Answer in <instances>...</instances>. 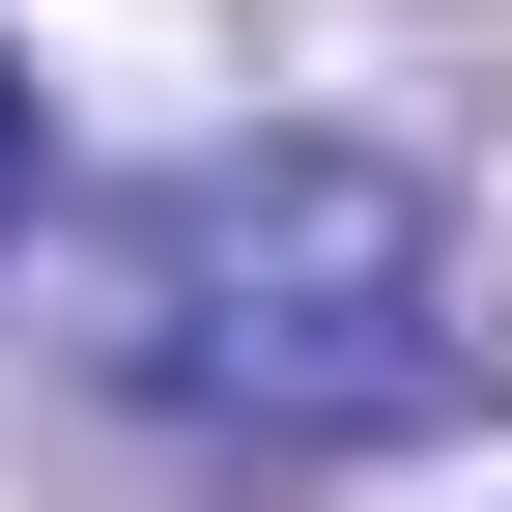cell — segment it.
Here are the masks:
<instances>
[{
	"mask_svg": "<svg viewBox=\"0 0 512 512\" xmlns=\"http://www.w3.org/2000/svg\"><path fill=\"white\" fill-rule=\"evenodd\" d=\"M86 342H114V399H143V427L313 484V456L456 427L484 313H456V200H427V171H370V143H200V171L114 200Z\"/></svg>",
	"mask_w": 512,
	"mask_h": 512,
	"instance_id": "cell-1",
	"label": "cell"
},
{
	"mask_svg": "<svg viewBox=\"0 0 512 512\" xmlns=\"http://www.w3.org/2000/svg\"><path fill=\"white\" fill-rule=\"evenodd\" d=\"M0 228H29V57H0Z\"/></svg>",
	"mask_w": 512,
	"mask_h": 512,
	"instance_id": "cell-2",
	"label": "cell"
}]
</instances>
